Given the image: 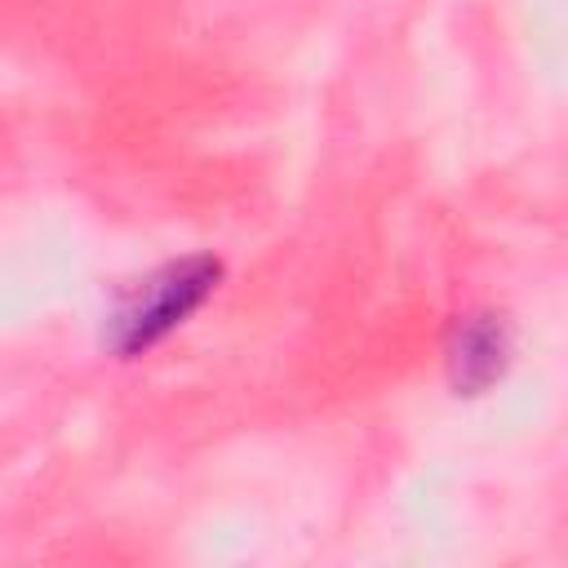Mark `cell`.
I'll return each mask as SVG.
<instances>
[{"mask_svg": "<svg viewBox=\"0 0 568 568\" xmlns=\"http://www.w3.org/2000/svg\"><path fill=\"white\" fill-rule=\"evenodd\" d=\"M515 359V328L497 311H470L453 324L444 342V377L453 395H484L493 390Z\"/></svg>", "mask_w": 568, "mask_h": 568, "instance_id": "cell-2", "label": "cell"}, {"mask_svg": "<svg viewBox=\"0 0 568 568\" xmlns=\"http://www.w3.org/2000/svg\"><path fill=\"white\" fill-rule=\"evenodd\" d=\"M222 271L226 266L213 253H186V257L155 266L115 302V311L102 324V346L115 359H138V355L155 351L195 311H204V302L222 284Z\"/></svg>", "mask_w": 568, "mask_h": 568, "instance_id": "cell-1", "label": "cell"}]
</instances>
